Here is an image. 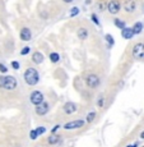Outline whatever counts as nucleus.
Segmentation results:
<instances>
[{"label": "nucleus", "mask_w": 144, "mask_h": 147, "mask_svg": "<svg viewBox=\"0 0 144 147\" xmlns=\"http://www.w3.org/2000/svg\"><path fill=\"white\" fill-rule=\"evenodd\" d=\"M36 129H37V133H38V136L44 134L45 132H46V128H45V127H38V128H36Z\"/></svg>", "instance_id": "26"}, {"label": "nucleus", "mask_w": 144, "mask_h": 147, "mask_svg": "<svg viewBox=\"0 0 144 147\" xmlns=\"http://www.w3.org/2000/svg\"><path fill=\"white\" fill-rule=\"evenodd\" d=\"M24 81H26V83L28 86H36L40 81L38 72L35 68H28L26 72H24Z\"/></svg>", "instance_id": "1"}, {"label": "nucleus", "mask_w": 144, "mask_h": 147, "mask_svg": "<svg viewBox=\"0 0 144 147\" xmlns=\"http://www.w3.org/2000/svg\"><path fill=\"white\" fill-rule=\"evenodd\" d=\"M47 141H49L50 145H56V143L60 142V137H59L56 133H51V136L49 137V140Z\"/></svg>", "instance_id": "16"}, {"label": "nucleus", "mask_w": 144, "mask_h": 147, "mask_svg": "<svg viewBox=\"0 0 144 147\" xmlns=\"http://www.w3.org/2000/svg\"><path fill=\"white\" fill-rule=\"evenodd\" d=\"M63 1H64V3H72L73 0H63Z\"/></svg>", "instance_id": "33"}, {"label": "nucleus", "mask_w": 144, "mask_h": 147, "mask_svg": "<svg viewBox=\"0 0 144 147\" xmlns=\"http://www.w3.org/2000/svg\"><path fill=\"white\" fill-rule=\"evenodd\" d=\"M97 105H98V107H102L103 105H105V98H103V97H100V98H98Z\"/></svg>", "instance_id": "27"}, {"label": "nucleus", "mask_w": 144, "mask_h": 147, "mask_svg": "<svg viewBox=\"0 0 144 147\" xmlns=\"http://www.w3.org/2000/svg\"><path fill=\"white\" fill-rule=\"evenodd\" d=\"M0 87L8 90V91H13L17 87V80L12 76H7V77L0 76Z\"/></svg>", "instance_id": "2"}, {"label": "nucleus", "mask_w": 144, "mask_h": 147, "mask_svg": "<svg viewBox=\"0 0 144 147\" xmlns=\"http://www.w3.org/2000/svg\"><path fill=\"white\" fill-rule=\"evenodd\" d=\"M87 120H82V119H77V120H72V121H68V123L64 124V129L66 131H73V129H78L84 127Z\"/></svg>", "instance_id": "4"}, {"label": "nucleus", "mask_w": 144, "mask_h": 147, "mask_svg": "<svg viewBox=\"0 0 144 147\" xmlns=\"http://www.w3.org/2000/svg\"><path fill=\"white\" fill-rule=\"evenodd\" d=\"M50 60H51L52 63H58V61L60 60V55H59L58 53H51L50 54Z\"/></svg>", "instance_id": "17"}, {"label": "nucleus", "mask_w": 144, "mask_h": 147, "mask_svg": "<svg viewBox=\"0 0 144 147\" xmlns=\"http://www.w3.org/2000/svg\"><path fill=\"white\" fill-rule=\"evenodd\" d=\"M0 72L1 73H7L8 72V68L5 67L4 64H1V63H0Z\"/></svg>", "instance_id": "28"}, {"label": "nucleus", "mask_w": 144, "mask_h": 147, "mask_svg": "<svg viewBox=\"0 0 144 147\" xmlns=\"http://www.w3.org/2000/svg\"><path fill=\"white\" fill-rule=\"evenodd\" d=\"M143 12H144V4H143Z\"/></svg>", "instance_id": "34"}, {"label": "nucleus", "mask_w": 144, "mask_h": 147, "mask_svg": "<svg viewBox=\"0 0 144 147\" xmlns=\"http://www.w3.org/2000/svg\"><path fill=\"white\" fill-rule=\"evenodd\" d=\"M100 82H101L100 77H98L97 74H89V76H87V78H86V83L89 88H97V87L100 86Z\"/></svg>", "instance_id": "5"}, {"label": "nucleus", "mask_w": 144, "mask_h": 147, "mask_svg": "<svg viewBox=\"0 0 144 147\" xmlns=\"http://www.w3.org/2000/svg\"><path fill=\"white\" fill-rule=\"evenodd\" d=\"M19 36H21V40H23V41H31V38H32V32H31L29 28L24 27V28H22Z\"/></svg>", "instance_id": "10"}, {"label": "nucleus", "mask_w": 144, "mask_h": 147, "mask_svg": "<svg viewBox=\"0 0 144 147\" xmlns=\"http://www.w3.org/2000/svg\"><path fill=\"white\" fill-rule=\"evenodd\" d=\"M105 38H106V41L109 42V47H111L112 45L115 44V40H114V37H112V36L110 35V33H107V35L105 36Z\"/></svg>", "instance_id": "19"}, {"label": "nucleus", "mask_w": 144, "mask_h": 147, "mask_svg": "<svg viewBox=\"0 0 144 147\" xmlns=\"http://www.w3.org/2000/svg\"><path fill=\"white\" fill-rule=\"evenodd\" d=\"M134 31H133V28L130 27H125L121 30V36H123V38H125V40H130L133 38V36H134Z\"/></svg>", "instance_id": "12"}, {"label": "nucleus", "mask_w": 144, "mask_h": 147, "mask_svg": "<svg viewBox=\"0 0 144 147\" xmlns=\"http://www.w3.org/2000/svg\"><path fill=\"white\" fill-rule=\"evenodd\" d=\"M94 118H96V111H91V113H88V115H87V123H92L93 120H94Z\"/></svg>", "instance_id": "20"}, {"label": "nucleus", "mask_w": 144, "mask_h": 147, "mask_svg": "<svg viewBox=\"0 0 144 147\" xmlns=\"http://www.w3.org/2000/svg\"><path fill=\"white\" fill-rule=\"evenodd\" d=\"M12 67H13V69H19V63L18 61H12Z\"/></svg>", "instance_id": "29"}, {"label": "nucleus", "mask_w": 144, "mask_h": 147, "mask_svg": "<svg viewBox=\"0 0 144 147\" xmlns=\"http://www.w3.org/2000/svg\"><path fill=\"white\" fill-rule=\"evenodd\" d=\"M29 51H31V47L29 46H24L23 49H22V51H21V55H27Z\"/></svg>", "instance_id": "24"}, {"label": "nucleus", "mask_w": 144, "mask_h": 147, "mask_svg": "<svg viewBox=\"0 0 144 147\" xmlns=\"http://www.w3.org/2000/svg\"><path fill=\"white\" fill-rule=\"evenodd\" d=\"M37 137H38L37 129H32V131L29 132V138H31V140H32V141H35L36 138H37Z\"/></svg>", "instance_id": "21"}, {"label": "nucleus", "mask_w": 144, "mask_h": 147, "mask_svg": "<svg viewBox=\"0 0 144 147\" xmlns=\"http://www.w3.org/2000/svg\"><path fill=\"white\" fill-rule=\"evenodd\" d=\"M29 101H31V104H33L35 106H37L44 101V95H42L40 91H33L29 96Z\"/></svg>", "instance_id": "7"}, {"label": "nucleus", "mask_w": 144, "mask_h": 147, "mask_svg": "<svg viewBox=\"0 0 144 147\" xmlns=\"http://www.w3.org/2000/svg\"><path fill=\"white\" fill-rule=\"evenodd\" d=\"M114 22H115V26H116L117 28H120V30H123V28L126 27V26H125V22L121 21V19H119V18H116Z\"/></svg>", "instance_id": "18"}, {"label": "nucleus", "mask_w": 144, "mask_h": 147, "mask_svg": "<svg viewBox=\"0 0 144 147\" xmlns=\"http://www.w3.org/2000/svg\"><path fill=\"white\" fill-rule=\"evenodd\" d=\"M137 9V3L134 0H125L124 1V10L128 13H133Z\"/></svg>", "instance_id": "9"}, {"label": "nucleus", "mask_w": 144, "mask_h": 147, "mask_svg": "<svg viewBox=\"0 0 144 147\" xmlns=\"http://www.w3.org/2000/svg\"><path fill=\"white\" fill-rule=\"evenodd\" d=\"M77 36H78V38H80V40H86V38H88V31H87L86 28L80 27L77 32Z\"/></svg>", "instance_id": "14"}, {"label": "nucleus", "mask_w": 144, "mask_h": 147, "mask_svg": "<svg viewBox=\"0 0 144 147\" xmlns=\"http://www.w3.org/2000/svg\"><path fill=\"white\" fill-rule=\"evenodd\" d=\"M78 13H79V8L74 7V8H72V10H70L69 16H70V17H75V16H78Z\"/></svg>", "instance_id": "23"}, {"label": "nucleus", "mask_w": 144, "mask_h": 147, "mask_svg": "<svg viewBox=\"0 0 144 147\" xmlns=\"http://www.w3.org/2000/svg\"><path fill=\"white\" fill-rule=\"evenodd\" d=\"M121 9V3L119 0H111L107 4V10L110 12V14H117Z\"/></svg>", "instance_id": "6"}, {"label": "nucleus", "mask_w": 144, "mask_h": 147, "mask_svg": "<svg viewBox=\"0 0 144 147\" xmlns=\"http://www.w3.org/2000/svg\"><path fill=\"white\" fill-rule=\"evenodd\" d=\"M91 18H92L93 23H94V24H97V26H100V21H98V18H97V16H96V14H92V16H91Z\"/></svg>", "instance_id": "25"}, {"label": "nucleus", "mask_w": 144, "mask_h": 147, "mask_svg": "<svg viewBox=\"0 0 144 147\" xmlns=\"http://www.w3.org/2000/svg\"><path fill=\"white\" fill-rule=\"evenodd\" d=\"M36 114L37 115H46L47 113H49V110H50V106H49V104L46 102V101H42L40 105H37L36 106Z\"/></svg>", "instance_id": "8"}, {"label": "nucleus", "mask_w": 144, "mask_h": 147, "mask_svg": "<svg viewBox=\"0 0 144 147\" xmlns=\"http://www.w3.org/2000/svg\"><path fill=\"white\" fill-rule=\"evenodd\" d=\"M140 138H142V140H144V132H142V133H140Z\"/></svg>", "instance_id": "32"}, {"label": "nucleus", "mask_w": 144, "mask_h": 147, "mask_svg": "<svg viewBox=\"0 0 144 147\" xmlns=\"http://www.w3.org/2000/svg\"><path fill=\"white\" fill-rule=\"evenodd\" d=\"M63 110H64V113H65V114H68V115L74 114V113L77 111V105H75L74 102H66L65 105H64Z\"/></svg>", "instance_id": "11"}, {"label": "nucleus", "mask_w": 144, "mask_h": 147, "mask_svg": "<svg viewBox=\"0 0 144 147\" xmlns=\"http://www.w3.org/2000/svg\"><path fill=\"white\" fill-rule=\"evenodd\" d=\"M138 146V143H135V145H128L126 147H137Z\"/></svg>", "instance_id": "31"}, {"label": "nucleus", "mask_w": 144, "mask_h": 147, "mask_svg": "<svg viewBox=\"0 0 144 147\" xmlns=\"http://www.w3.org/2000/svg\"><path fill=\"white\" fill-rule=\"evenodd\" d=\"M97 8H98V10H100V12H103V10H106L107 9V5L105 4V3H98V4H97Z\"/></svg>", "instance_id": "22"}, {"label": "nucleus", "mask_w": 144, "mask_h": 147, "mask_svg": "<svg viewBox=\"0 0 144 147\" xmlns=\"http://www.w3.org/2000/svg\"><path fill=\"white\" fill-rule=\"evenodd\" d=\"M143 28H144V24L142 22H137V23L133 26V31H134L135 35H139V33L143 31Z\"/></svg>", "instance_id": "15"}, {"label": "nucleus", "mask_w": 144, "mask_h": 147, "mask_svg": "<svg viewBox=\"0 0 144 147\" xmlns=\"http://www.w3.org/2000/svg\"><path fill=\"white\" fill-rule=\"evenodd\" d=\"M59 128H60V127H59V125L54 127V128H52V131H51V133H56V132H58V129H59Z\"/></svg>", "instance_id": "30"}, {"label": "nucleus", "mask_w": 144, "mask_h": 147, "mask_svg": "<svg viewBox=\"0 0 144 147\" xmlns=\"http://www.w3.org/2000/svg\"><path fill=\"white\" fill-rule=\"evenodd\" d=\"M133 56L139 60H144V44L143 42H138L133 46Z\"/></svg>", "instance_id": "3"}, {"label": "nucleus", "mask_w": 144, "mask_h": 147, "mask_svg": "<svg viewBox=\"0 0 144 147\" xmlns=\"http://www.w3.org/2000/svg\"><path fill=\"white\" fill-rule=\"evenodd\" d=\"M32 61L35 64H41L44 61V55H42L40 51H36L32 54Z\"/></svg>", "instance_id": "13"}]
</instances>
